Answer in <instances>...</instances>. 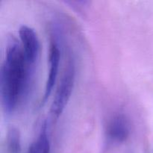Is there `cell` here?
<instances>
[{
	"label": "cell",
	"mask_w": 153,
	"mask_h": 153,
	"mask_svg": "<svg viewBox=\"0 0 153 153\" xmlns=\"http://www.w3.org/2000/svg\"><path fill=\"white\" fill-rule=\"evenodd\" d=\"M31 70L21 44L14 37H10L0 71V94L6 114L13 113L26 94Z\"/></svg>",
	"instance_id": "1"
},
{
	"label": "cell",
	"mask_w": 153,
	"mask_h": 153,
	"mask_svg": "<svg viewBox=\"0 0 153 153\" xmlns=\"http://www.w3.org/2000/svg\"><path fill=\"white\" fill-rule=\"evenodd\" d=\"M76 79V68L73 60L69 58L50 108V113L57 120L64 111L73 93Z\"/></svg>",
	"instance_id": "2"
},
{
	"label": "cell",
	"mask_w": 153,
	"mask_h": 153,
	"mask_svg": "<svg viewBox=\"0 0 153 153\" xmlns=\"http://www.w3.org/2000/svg\"><path fill=\"white\" fill-rule=\"evenodd\" d=\"M131 132L130 123L123 113L114 114L108 121L105 128L107 140L112 143H122L128 138Z\"/></svg>",
	"instance_id": "3"
},
{
	"label": "cell",
	"mask_w": 153,
	"mask_h": 153,
	"mask_svg": "<svg viewBox=\"0 0 153 153\" xmlns=\"http://www.w3.org/2000/svg\"><path fill=\"white\" fill-rule=\"evenodd\" d=\"M19 39L25 59L33 67L40 52V42L34 28L23 25L19 29Z\"/></svg>",
	"instance_id": "4"
},
{
	"label": "cell",
	"mask_w": 153,
	"mask_h": 153,
	"mask_svg": "<svg viewBox=\"0 0 153 153\" xmlns=\"http://www.w3.org/2000/svg\"><path fill=\"white\" fill-rule=\"evenodd\" d=\"M61 59V50L59 46L55 39L51 40L50 46H49V74L47 76V79L45 85L44 94H43L42 104H44L50 94H52V89L56 82L57 76L58 73L59 63Z\"/></svg>",
	"instance_id": "5"
},
{
	"label": "cell",
	"mask_w": 153,
	"mask_h": 153,
	"mask_svg": "<svg viewBox=\"0 0 153 153\" xmlns=\"http://www.w3.org/2000/svg\"><path fill=\"white\" fill-rule=\"evenodd\" d=\"M6 144L9 153L21 152L20 133L15 127H10L7 130Z\"/></svg>",
	"instance_id": "6"
}]
</instances>
